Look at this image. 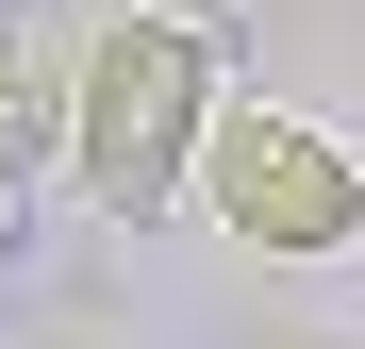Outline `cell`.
<instances>
[{
  "label": "cell",
  "instance_id": "obj_1",
  "mask_svg": "<svg viewBox=\"0 0 365 349\" xmlns=\"http://www.w3.org/2000/svg\"><path fill=\"white\" fill-rule=\"evenodd\" d=\"M216 34L200 17H100L83 34V67H67V183L116 216V233H150L200 200V150H216Z\"/></svg>",
  "mask_w": 365,
  "mask_h": 349
},
{
  "label": "cell",
  "instance_id": "obj_2",
  "mask_svg": "<svg viewBox=\"0 0 365 349\" xmlns=\"http://www.w3.org/2000/svg\"><path fill=\"white\" fill-rule=\"evenodd\" d=\"M200 200H216L232 250H266V266H332L349 233H365V166L316 133V116L232 100V116H216V150H200Z\"/></svg>",
  "mask_w": 365,
  "mask_h": 349
},
{
  "label": "cell",
  "instance_id": "obj_3",
  "mask_svg": "<svg viewBox=\"0 0 365 349\" xmlns=\"http://www.w3.org/2000/svg\"><path fill=\"white\" fill-rule=\"evenodd\" d=\"M50 150H67V84H50L34 50H0V200H17Z\"/></svg>",
  "mask_w": 365,
  "mask_h": 349
},
{
  "label": "cell",
  "instance_id": "obj_4",
  "mask_svg": "<svg viewBox=\"0 0 365 349\" xmlns=\"http://www.w3.org/2000/svg\"><path fill=\"white\" fill-rule=\"evenodd\" d=\"M0 250H17V200H0Z\"/></svg>",
  "mask_w": 365,
  "mask_h": 349
}]
</instances>
